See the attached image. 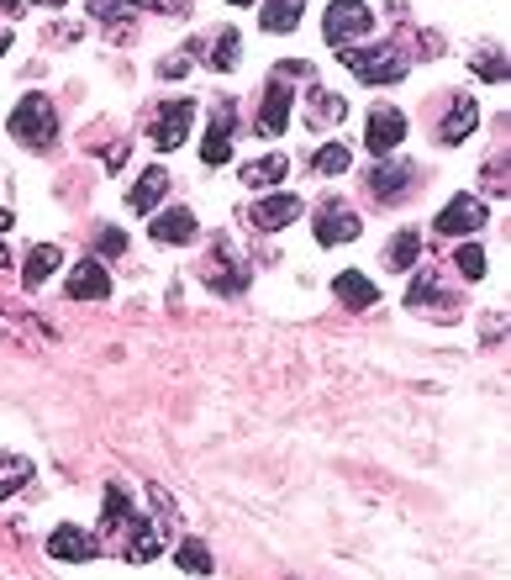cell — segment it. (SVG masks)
<instances>
[{"label":"cell","mask_w":511,"mask_h":580,"mask_svg":"<svg viewBox=\"0 0 511 580\" xmlns=\"http://www.w3.org/2000/svg\"><path fill=\"white\" fill-rule=\"evenodd\" d=\"M11 138L21 142V148H32V154H42V148H53V138H59V111H53V100L48 96H21L17 111H11Z\"/></svg>","instance_id":"obj_1"},{"label":"cell","mask_w":511,"mask_h":580,"mask_svg":"<svg viewBox=\"0 0 511 580\" xmlns=\"http://www.w3.org/2000/svg\"><path fill=\"white\" fill-rule=\"evenodd\" d=\"M337 59L358 75V85H395L406 80V53H395L391 42H370V48H337Z\"/></svg>","instance_id":"obj_2"},{"label":"cell","mask_w":511,"mask_h":580,"mask_svg":"<svg viewBox=\"0 0 511 580\" xmlns=\"http://www.w3.org/2000/svg\"><path fill=\"white\" fill-rule=\"evenodd\" d=\"M322 32L333 48H354V38H370L374 32V11L364 0H333L327 17H322Z\"/></svg>","instance_id":"obj_3"},{"label":"cell","mask_w":511,"mask_h":580,"mask_svg":"<svg viewBox=\"0 0 511 580\" xmlns=\"http://www.w3.org/2000/svg\"><path fill=\"white\" fill-rule=\"evenodd\" d=\"M485 217H491V212H485L480 196H453L449 206L438 212V233H443V238H464V233H480Z\"/></svg>","instance_id":"obj_4"},{"label":"cell","mask_w":511,"mask_h":580,"mask_svg":"<svg viewBox=\"0 0 511 580\" xmlns=\"http://www.w3.org/2000/svg\"><path fill=\"white\" fill-rule=\"evenodd\" d=\"M401 138H406V117H401L395 106H374V111H370V127H364V142H370L374 159L395 154V148H401Z\"/></svg>","instance_id":"obj_5"},{"label":"cell","mask_w":511,"mask_h":580,"mask_svg":"<svg viewBox=\"0 0 511 580\" xmlns=\"http://www.w3.org/2000/svg\"><path fill=\"white\" fill-rule=\"evenodd\" d=\"M48 554H53V560H63V564L96 560L100 539H96V533H85V528H75V522H59V528L48 533Z\"/></svg>","instance_id":"obj_6"},{"label":"cell","mask_w":511,"mask_h":580,"mask_svg":"<svg viewBox=\"0 0 511 580\" xmlns=\"http://www.w3.org/2000/svg\"><path fill=\"white\" fill-rule=\"evenodd\" d=\"M416 180H422V169H416V164H406V159H380V164H374V175H370V190H374L380 200H401Z\"/></svg>","instance_id":"obj_7"},{"label":"cell","mask_w":511,"mask_h":580,"mask_svg":"<svg viewBox=\"0 0 511 580\" xmlns=\"http://www.w3.org/2000/svg\"><path fill=\"white\" fill-rule=\"evenodd\" d=\"M306 206H301V196H291V190H279V196H264L248 206V222H254L258 233H279V227H291L295 217H301Z\"/></svg>","instance_id":"obj_8"},{"label":"cell","mask_w":511,"mask_h":580,"mask_svg":"<svg viewBox=\"0 0 511 580\" xmlns=\"http://www.w3.org/2000/svg\"><path fill=\"white\" fill-rule=\"evenodd\" d=\"M291 106H295V90L291 85H269V90H264V106H258V132H264V138H279V132H285V127H291Z\"/></svg>","instance_id":"obj_9"},{"label":"cell","mask_w":511,"mask_h":580,"mask_svg":"<svg viewBox=\"0 0 511 580\" xmlns=\"http://www.w3.org/2000/svg\"><path fill=\"white\" fill-rule=\"evenodd\" d=\"M312 227H316V243H327V248H333V243H354L358 238V217L348 212V206H337V200H327V206L316 212Z\"/></svg>","instance_id":"obj_10"},{"label":"cell","mask_w":511,"mask_h":580,"mask_svg":"<svg viewBox=\"0 0 511 580\" xmlns=\"http://www.w3.org/2000/svg\"><path fill=\"white\" fill-rule=\"evenodd\" d=\"M190 121H196V100H175V106H164L154 121V142L158 148H179V142L190 138Z\"/></svg>","instance_id":"obj_11"},{"label":"cell","mask_w":511,"mask_h":580,"mask_svg":"<svg viewBox=\"0 0 511 580\" xmlns=\"http://www.w3.org/2000/svg\"><path fill=\"white\" fill-rule=\"evenodd\" d=\"M63 296L69 301H106L111 296V275H106V264L100 259L75 264V275H69V285H63Z\"/></svg>","instance_id":"obj_12"},{"label":"cell","mask_w":511,"mask_h":580,"mask_svg":"<svg viewBox=\"0 0 511 580\" xmlns=\"http://www.w3.org/2000/svg\"><path fill=\"white\" fill-rule=\"evenodd\" d=\"M200 159L212 164V169L233 159V106H227V100H217V121H212L206 138H200Z\"/></svg>","instance_id":"obj_13"},{"label":"cell","mask_w":511,"mask_h":580,"mask_svg":"<svg viewBox=\"0 0 511 580\" xmlns=\"http://www.w3.org/2000/svg\"><path fill=\"white\" fill-rule=\"evenodd\" d=\"M237 32L233 27H222L217 32V42L212 38H196L190 42V59H200V63H212V69H237V59H243V48H237Z\"/></svg>","instance_id":"obj_14"},{"label":"cell","mask_w":511,"mask_h":580,"mask_svg":"<svg viewBox=\"0 0 511 580\" xmlns=\"http://www.w3.org/2000/svg\"><path fill=\"white\" fill-rule=\"evenodd\" d=\"M59 264H63L59 248H53V243H38V248L27 254V264H21V291H42L48 275H59Z\"/></svg>","instance_id":"obj_15"},{"label":"cell","mask_w":511,"mask_h":580,"mask_svg":"<svg viewBox=\"0 0 511 580\" xmlns=\"http://www.w3.org/2000/svg\"><path fill=\"white\" fill-rule=\"evenodd\" d=\"M158 549H164V533H158L154 522H143V518L127 522V560L148 564V560H158Z\"/></svg>","instance_id":"obj_16"},{"label":"cell","mask_w":511,"mask_h":580,"mask_svg":"<svg viewBox=\"0 0 511 580\" xmlns=\"http://www.w3.org/2000/svg\"><path fill=\"white\" fill-rule=\"evenodd\" d=\"M158 243H196V217L190 212H179V206H169V212H154V227H148Z\"/></svg>","instance_id":"obj_17"},{"label":"cell","mask_w":511,"mask_h":580,"mask_svg":"<svg viewBox=\"0 0 511 580\" xmlns=\"http://www.w3.org/2000/svg\"><path fill=\"white\" fill-rule=\"evenodd\" d=\"M474 121H480V111H474V100H453L449 106V117L438 121V142H464L474 132Z\"/></svg>","instance_id":"obj_18"},{"label":"cell","mask_w":511,"mask_h":580,"mask_svg":"<svg viewBox=\"0 0 511 580\" xmlns=\"http://www.w3.org/2000/svg\"><path fill=\"white\" fill-rule=\"evenodd\" d=\"M291 175V159L285 154H264V159L243 164V185H254V190H269V185H279Z\"/></svg>","instance_id":"obj_19"},{"label":"cell","mask_w":511,"mask_h":580,"mask_svg":"<svg viewBox=\"0 0 511 580\" xmlns=\"http://www.w3.org/2000/svg\"><path fill=\"white\" fill-rule=\"evenodd\" d=\"M333 291H337V301H343L348 312H364V306H374V296H380V291H374L358 269H343V275L333 281Z\"/></svg>","instance_id":"obj_20"},{"label":"cell","mask_w":511,"mask_h":580,"mask_svg":"<svg viewBox=\"0 0 511 580\" xmlns=\"http://www.w3.org/2000/svg\"><path fill=\"white\" fill-rule=\"evenodd\" d=\"M301 11H306V0H264V11H258V27H264V32H295Z\"/></svg>","instance_id":"obj_21"},{"label":"cell","mask_w":511,"mask_h":580,"mask_svg":"<svg viewBox=\"0 0 511 580\" xmlns=\"http://www.w3.org/2000/svg\"><path fill=\"white\" fill-rule=\"evenodd\" d=\"M164 190H169V169H143V180L132 185V212H148L154 217Z\"/></svg>","instance_id":"obj_22"},{"label":"cell","mask_w":511,"mask_h":580,"mask_svg":"<svg viewBox=\"0 0 511 580\" xmlns=\"http://www.w3.org/2000/svg\"><path fill=\"white\" fill-rule=\"evenodd\" d=\"M443 296H449V291H443V281H438L433 269H422V275L412 281V291H406V301H412L416 312H449Z\"/></svg>","instance_id":"obj_23"},{"label":"cell","mask_w":511,"mask_h":580,"mask_svg":"<svg viewBox=\"0 0 511 580\" xmlns=\"http://www.w3.org/2000/svg\"><path fill=\"white\" fill-rule=\"evenodd\" d=\"M175 564L185 570V576H212V570H217L212 549H206L200 539H185V543H179V549H175Z\"/></svg>","instance_id":"obj_24"},{"label":"cell","mask_w":511,"mask_h":580,"mask_svg":"<svg viewBox=\"0 0 511 580\" xmlns=\"http://www.w3.org/2000/svg\"><path fill=\"white\" fill-rule=\"evenodd\" d=\"M27 481H32V460H21V454H6V460H0V501H11Z\"/></svg>","instance_id":"obj_25"},{"label":"cell","mask_w":511,"mask_h":580,"mask_svg":"<svg viewBox=\"0 0 511 580\" xmlns=\"http://www.w3.org/2000/svg\"><path fill=\"white\" fill-rule=\"evenodd\" d=\"M343 117H348L343 96H327V90H316L312 85V127H337Z\"/></svg>","instance_id":"obj_26"},{"label":"cell","mask_w":511,"mask_h":580,"mask_svg":"<svg viewBox=\"0 0 511 580\" xmlns=\"http://www.w3.org/2000/svg\"><path fill=\"white\" fill-rule=\"evenodd\" d=\"M416 254H422V233H412V227H406V233H395V238H391V254H385V264H391V269H412Z\"/></svg>","instance_id":"obj_27"},{"label":"cell","mask_w":511,"mask_h":580,"mask_svg":"<svg viewBox=\"0 0 511 580\" xmlns=\"http://www.w3.org/2000/svg\"><path fill=\"white\" fill-rule=\"evenodd\" d=\"M132 518H138V512H132V501H127V491H121V485H106V533H117V528H127Z\"/></svg>","instance_id":"obj_28"},{"label":"cell","mask_w":511,"mask_h":580,"mask_svg":"<svg viewBox=\"0 0 511 580\" xmlns=\"http://www.w3.org/2000/svg\"><path fill=\"white\" fill-rule=\"evenodd\" d=\"M348 159H354V154H348L343 142H322V148H316V159H312V169L333 180V175H343V169H348Z\"/></svg>","instance_id":"obj_29"},{"label":"cell","mask_w":511,"mask_h":580,"mask_svg":"<svg viewBox=\"0 0 511 580\" xmlns=\"http://www.w3.org/2000/svg\"><path fill=\"white\" fill-rule=\"evenodd\" d=\"M453 264H459V275H464V281H485V248H480V243H459Z\"/></svg>","instance_id":"obj_30"},{"label":"cell","mask_w":511,"mask_h":580,"mask_svg":"<svg viewBox=\"0 0 511 580\" xmlns=\"http://www.w3.org/2000/svg\"><path fill=\"white\" fill-rule=\"evenodd\" d=\"M474 75H480L485 85H501L507 80V53H501V48H485V53L474 59Z\"/></svg>","instance_id":"obj_31"},{"label":"cell","mask_w":511,"mask_h":580,"mask_svg":"<svg viewBox=\"0 0 511 580\" xmlns=\"http://www.w3.org/2000/svg\"><path fill=\"white\" fill-rule=\"evenodd\" d=\"M96 254L100 259H121V254H127V233H121V227H100Z\"/></svg>","instance_id":"obj_32"},{"label":"cell","mask_w":511,"mask_h":580,"mask_svg":"<svg viewBox=\"0 0 511 580\" xmlns=\"http://www.w3.org/2000/svg\"><path fill=\"white\" fill-rule=\"evenodd\" d=\"M138 0H90V17L96 21H117V17H127Z\"/></svg>","instance_id":"obj_33"},{"label":"cell","mask_w":511,"mask_h":580,"mask_svg":"<svg viewBox=\"0 0 511 580\" xmlns=\"http://www.w3.org/2000/svg\"><path fill=\"white\" fill-rule=\"evenodd\" d=\"M185 63H190V53H179V59H164L158 69H164V75H185Z\"/></svg>","instance_id":"obj_34"},{"label":"cell","mask_w":511,"mask_h":580,"mask_svg":"<svg viewBox=\"0 0 511 580\" xmlns=\"http://www.w3.org/2000/svg\"><path fill=\"white\" fill-rule=\"evenodd\" d=\"M154 6H158V11H175V17L185 11V0H154Z\"/></svg>","instance_id":"obj_35"},{"label":"cell","mask_w":511,"mask_h":580,"mask_svg":"<svg viewBox=\"0 0 511 580\" xmlns=\"http://www.w3.org/2000/svg\"><path fill=\"white\" fill-rule=\"evenodd\" d=\"M21 6H27V0H0V11H11V17H17Z\"/></svg>","instance_id":"obj_36"},{"label":"cell","mask_w":511,"mask_h":580,"mask_svg":"<svg viewBox=\"0 0 511 580\" xmlns=\"http://www.w3.org/2000/svg\"><path fill=\"white\" fill-rule=\"evenodd\" d=\"M0 269H11V254H6V243H0Z\"/></svg>","instance_id":"obj_37"},{"label":"cell","mask_w":511,"mask_h":580,"mask_svg":"<svg viewBox=\"0 0 511 580\" xmlns=\"http://www.w3.org/2000/svg\"><path fill=\"white\" fill-rule=\"evenodd\" d=\"M6 48H11V38H6V32H0V59H6Z\"/></svg>","instance_id":"obj_38"},{"label":"cell","mask_w":511,"mask_h":580,"mask_svg":"<svg viewBox=\"0 0 511 580\" xmlns=\"http://www.w3.org/2000/svg\"><path fill=\"white\" fill-rule=\"evenodd\" d=\"M42 6H69V0H42Z\"/></svg>","instance_id":"obj_39"},{"label":"cell","mask_w":511,"mask_h":580,"mask_svg":"<svg viewBox=\"0 0 511 580\" xmlns=\"http://www.w3.org/2000/svg\"><path fill=\"white\" fill-rule=\"evenodd\" d=\"M227 6H254V0H227Z\"/></svg>","instance_id":"obj_40"}]
</instances>
